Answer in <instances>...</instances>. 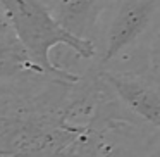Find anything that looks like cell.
Segmentation results:
<instances>
[{"label": "cell", "mask_w": 160, "mask_h": 157, "mask_svg": "<svg viewBox=\"0 0 160 157\" xmlns=\"http://www.w3.org/2000/svg\"><path fill=\"white\" fill-rule=\"evenodd\" d=\"M160 133L100 71L0 83V157H157Z\"/></svg>", "instance_id": "1"}, {"label": "cell", "mask_w": 160, "mask_h": 157, "mask_svg": "<svg viewBox=\"0 0 160 157\" xmlns=\"http://www.w3.org/2000/svg\"><path fill=\"white\" fill-rule=\"evenodd\" d=\"M160 28V0H114L95 38L97 71H112L115 64L148 60L152 40Z\"/></svg>", "instance_id": "2"}, {"label": "cell", "mask_w": 160, "mask_h": 157, "mask_svg": "<svg viewBox=\"0 0 160 157\" xmlns=\"http://www.w3.org/2000/svg\"><path fill=\"white\" fill-rule=\"evenodd\" d=\"M0 5L28 55L48 73L59 76L72 74V71L57 66L50 57L52 50L59 45L67 47L81 59L90 60L97 57L93 40L79 38L66 29L55 19L45 0H0Z\"/></svg>", "instance_id": "3"}, {"label": "cell", "mask_w": 160, "mask_h": 157, "mask_svg": "<svg viewBox=\"0 0 160 157\" xmlns=\"http://www.w3.org/2000/svg\"><path fill=\"white\" fill-rule=\"evenodd\" d=\"M100 73L122 104L160 133V69L145 64L132 69Z\"/></svg>", "instance_id": "4"}, {"label": "cell", "mask_w": 160, "mask_h": 157, "mask_svg": "<svg viewBox=\"0 0 160 157\" xmlns=\"http://www.w3.org/2000/svg\"><path fill=\"white\" fill-rule=\"evenodd\" d=\"M78 73L69 76H59L45 71L35 62L22 43L16 36L4 9L0 5V83L12 80H24V78H76Z\"/></svg>", "instance_id": "5"}, {"label": "cell", "mask_w": 160, "mask_h": 157, "mask_svg": "<svg viewBox=\"0 0 160 157\" xmlns=\"http://www.w3.org/2000/svg\"><path fill=\"white\" fill-rule=\"evenodd\" d=\"M55 19L79 38H97L102 19L114 0H45Z\"/></svg>", "instance_id": "6"}, {"label": "cell", "mask_w": 160, "mask_h": 157, "mask_svg": "<svg viewBox=\"0 0 160 157\" xmlns=\"http://www.w3.org/2000/svg\"><path fill=\"white\" fill-rule=\"evenodd\" d=\"M148 64L155 66L157 69H160V28L155 33L152 40V45H150V52H148Z\"/></svg>", "instance_id": "7"}]
</instances>
